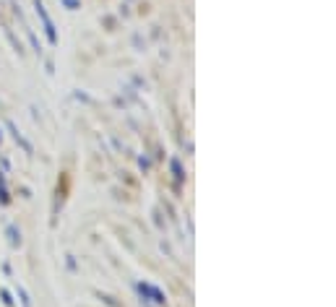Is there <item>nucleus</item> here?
<instances>
[]
</instances>
